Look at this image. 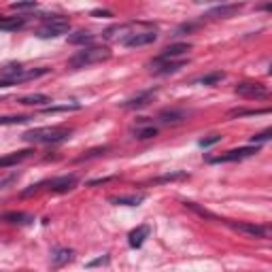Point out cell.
I'll use <instances>...</instances> for the list:
<instances>
[{"label":"cell","mask_w":272,"mask_h":272,"mask_svg":"<svg viewBox=\"0 0 272 272\" xmlns=\"http://www.w3.org/2000/svg\"><path fill=\"white\" fill-rule=\"evenodd\" d=\"M22 138L34 144H54L70 138V130L68 128H36V130H28Z\"/></svg>","instance_id":"6da1fadb"},{"label":"cell","mask_w":272,"mask_h":272,"mask_svg":"<svg viewBox=\"0 0 272 272\" xmlns=\"http://www.w3.org/2000/svg\"><path fill=\"white\" fill-rule=\"evenodd\" d=\"M108 58H110V51L106 47H83L81 51H76V54L68 60V66L76 70V68L100 64V62H104V60H108Z\"/></svg>","instance_id":"7a4b0ae2"},{"label":"cell","mask_w":272,"mask_h":272,"mask_svg":"<svg viewBox=\"0 0 272 272\" xmlns=\"http://www.w3.org/2000/svg\"><path fill=\"white\" fill-rule=\"evenodd\" d=\"M68 30H70V22H68L66 17L51 15L36 30V36L38 38H58V36H62V34H66Z\"/></svg>","instance_id":"3957f363"},{"label":"cell","mask_w":272,"mask_h":272,"mask_svg":"<svg viewBox=\"0 0 272 272\" xmlns=\"http://www.w3.org/2000/svg\"><path fill=\"white\" fill-rule=\"evenodd\" d=\"M255 153H260V147L258 144H249V147H240V149H232L228 153H221V156H215V158H208V164H226V162H240L244 158H251Z\"/></svg>","instance_id":"277c9868"},{"label":"cell","mask_w":272,"mask_h":272,"mask_svg":"<svg viewBox=\"0 0 272 272\" xmlns=\"http://www.w3.org/2000/svg\"><path fill=\"white\" fill-rule=\"evenodd\" d=\"M236 94L242 98H268L270 92L262 83H240L236 85Z\"/></svg>","instance_id":"5b68a950"},{"label":"cell","mask_w":272,"mask_h":272,"mask_svg":"<svg viewBox=\"0 0 272 272\" xmlns=\"http://www.w3.org/2000/svg\"><path fill=\"white\" fill-rule=\"evenodd\" d=\"M226 224L236 230V232L249 234L255 238H270V228L268 226H253V224H236V221H226Z\"/></svg>","instance_id":"8992f818"},{"label":"cell","mask_w":272,"mask_h":272,"mask_svg":"<svg viewBox=\"0 0 272 272\" xmlns=\"http://www.w3.org/2000/svg\"><path fill=\"white\" fill-rule=\"evenodd\" d=\"M45 185H49V192L54 194H66L76 185V176L74 174L58 176V178H51V181H45Z\"/></svg>","instance_id":"52a82bcc"},{"label":"cell","mask_w":272,"mask_h":272,"mask_svg":"<svg viewBox=\"0 0 272 272\" xmlns=\"http://www.w3.org/2000/svg\"><path fill=\"white\" fill-rule=\"evenodd\" d=\"M192 49V45L190 42H176V45H170V47H166L162 54L156 58L158 62H172L174 58H181V56H185L187 51Z\"/></svg>","instance_id":"ba28073f"},{"label":"cell","mask_w":272,"mask_h":272,"mask_svg":"<svg viewBox=\"0 0 272 272\" xmlns=\"http://www.w3.org/2000/svg\"><path fill=\"white\" fill-rule=\"evenodd\" d=\"M149 226H138L136 230H132L130 236H128V242H130L132 249H138V246H142V242L149 238Z\"/></svg>","instance_id":"9c48e42d"},{"label":"cell","mask_w":272,"mask_h":272,"mask_svg":"<svg viewBox=\"0 0 272 272\" xmlns=\"http://www.w3.org/2000/svg\"><path fill=\"white\" fill-rule=\"evenodd\" d=\"M28 24V17H0V30L17 32Z\"/></svg>","instance_id":"30bf717a"},{"label":"cell","mask_w":272,"mask_h":272,"mask_svg":"<svg viewBox=\"0 0 272 272\" xmlns=\"http://www.w3.org/2000/svg\"><path fill=\"white\" fill-rule=\"evenodd\" d=\"M185 64H187L185 60H172V62H158L156 60V62H153V66H156L153 70L158 74H168V72H176L178 68H183Z\"/></svg>","instance_id":"8fae6325"},{"label":"cell","mask_w":272,"mask_h":272,"mask_svg":"<svg viewBox=\"0 0 272 272\" xmlns=\"http://www.w3.org/2000/svg\"><path fill=\"white\" fill-rule=\"evenodd\" d=\"M0 221H6V224H17V226H28L34 221V217L30 212H4L0 215Z\"/></svg>","instance_id":"7c38bea8"},{"label":"cell","mask_w":272,"mask_h":272,"mask_svg":"<svg viewBox=\"0 0 272 272\" xmlns=\"http://www.w3.org/2000/svg\"><path fill=\"white\" fill-rule=\"evenodd\" d=\"M153 96H156V90H149V92H144V94H140V96H136L132 100H126L124 106L126 108H142L153 100Z\"/></svg>","instance_id":"4fadbf2b"},{"label":"cell","mask_w":272,"mask_h":272,"mask_svg":"<svg viewBox=\"0 0 272 272\" xmlns=\"http://www.w3.org/2000/svg\"><path fill=\"white\" fill-rule=\"evenodd\" d=\"M240 8H242V4H221V6L210 8L206 17H232L240 11Z\"/></svg>","instance_id":"5bb4252c"},{"label":"cell","mask_w":272,"mask_h":272,"mask_svg":"<svg viewBox=\"0 0 272 272\" xmlns=\"http://www.w3.org/2000/svg\"><path fill=\"white\" fill-rule=\"evenodd\" d=\"M30 149H24V151H15L11 153V156H4V158H0V168H8V166H15V164H20V162H24L26 158H30Z\"/></svg>","instance_id":"9a60e30c"},{"label":"cell","mask_w":272,"mask_h":272,"mask_svg":"<svg viewBox=\"0 0 272 272\" xmlns=\"http://www.w3.org/2000/svg\"><path fill=\"white\" fill-rule=\"evenodd\" d=\"M72 251L70 249H58L54 255H51V264H54V268H62L64 264L68 262H72Z\"/></svg>","instance_id":"2e32d148"},{"label":"cell","mask_w":272,"mask_h":272,"mask_svg":"<svg viewBox=\"0 0 272 272\" xmlns=\"http://www.w3.org/2000/svg\"><path fill=\"white\" fill-rule=\"evenodd\" d=\"M144 200L142 194H134V196H117V198H110L113 204H124V206H138Z\"/></svg>","instance_id":"e0dca14e"},{"label":"cell","mask_w":272,"mask_h":272,"mask_svg":"<svg viewBox=\"0 0 272 272\" xmlns=\"http://www.w3.org/2000/svg\"><path fill=\"white\" fill-rule=\"evenodd\" d=\"M49 96H45V94H30V96H24L20 98V104H26V106H40V104H47Z\"/></svg>","instance_id":"ac0fdd59"},{"label":"cell","mask_w":272,"mask_h":272,"mask_svg":"<svg viewBox=\"0 0 272 272\" xmlns=\"http://www.w3.org/2000/svg\"><path fill=\"white\" fill-rule=\"evenodd\" d=\"M68 42L70 45H90V42H94V34H90V32H74V34H70L68 36Z\"/></svg>","instance_id":"d6986e66"},{"label":"cell","mask_w":272,"mask_h":272,"mask_svg":"<svg viewBox=\"0 0 272 272\" xmlns=\"http://www.w3.org/2000/svg\"><path fill=\"white\" fill-rule=\"evenodd\" d=\"M224 72L221 70H217V72H210V74H204V76H200V79H196V83H200V85H215V83H219L221 79H224Z\"/></svg>","instance_id":"ffe728a7"},{"label":"cell","mask_w":272,"mask_h":272,"mask_svg":"<svg viewBox=\"0 0 272 272\" xmlns=\"http://www.w3.org/2000/svg\"><path fill=\"white\" fill-rule=\"evenodd\" d=\"M185 115L181 113V110H164V113L160 115V122H164V124H176V122H181Z\"/></svg>","instance_id":"44dd1931"},{"label":"cell","mask_w":272,"mask_h":272,"mask_svg":"<svg viewBox=\"0 0 272 272\" xmlns=\"http://www.w3.org/2000/svg\"><path fill=\"white\" fill-rule=\"evenodd\" d=\"M134 134H136V138H140V140H147V138H153V136L158 134V128H156V126L136 128V130H134Z\"/></svg>","instance_id":"7402d4cb"},{"label":"cell","mask_w":272,"mask_h":272,"mask_svg":"<svg viewBox=\"0 0 272 272\" xmlns=\"http://www.w3.org/2000/svg\"><path fill=\"white\" fill-rule=\"evenodd\" d=\"M30 122V117H24V115H11V117H0V126H20Z\"/></svg>","instance_id":"603a6c76"},{"label":"cell","mask_w":272,"mask_h":272,"mask_svg":"<svg viewBox=\"0 0 272 272\" xmlns=\"http://www.w3.org/2000/svg\"><path fill=\"white\" fill-rule=\"evenodd\" d=\"M270 108H260V110H244V108H236L230 110V117H244V115H268Z\"/></svg>","instance_id":"cb8c5ba5"},{"label":"cell","mask_w":272,"mask_h":272,"mask_svg":"<svg viewBox=\"0 0 272 272\" xmlns=\"http://www.w3.org/2000/svg\"><path fill=\"white\" fill-rule=\"evenodd\" d=\"M81 104H62V106H45L42 113H62V110H79Z\"/></svg>","instance_id":"d4e9b609"},{"label":"cell","mask_w":272,"mask_h":272,"mask_svg":"<svg viewBox=\"0 0 272 272\" xmlns=\"http://www.w3.org/2000/svg\"><path fill=\"white\" fill-rule=\"evenodd\" d=\"M270 136H272V130H264V132H260V134L251 136V144H258V147H260V142H266Z\"/></svg>","instance_id":"484cf974"},{"label":"cell","mask_w":272,"mask_h":272,"mask_svg":"<svg viewBox=\"0 0 272 272\" xmlns=\"http://www.w3.org/2000/svg\"><path fill=\"white\" fill-rule=\"evenodd\" d=\"M36 6H38L36 2H13L11 4L13 11H34Z\"/></svg>","instance_id":"4316f807"},{"label":"cell","mask_w":272,"mask_h":272,"mask_svg":"<svg viewBox=\"0 0 272 272\" xmlns=\"http://www.w3.org/2000/svg\"><path fill=\"white\" fill-rule=\"evenodd\" d=\"M185 206H187V208H192V210H196V212H198V215H202V217H210V219H215V215H210L208 210H204V208H200V206H196L194 202H185Z\"/></svg>","instance_id":"83f0119b"},{"label":"cell","mask_w":272,"mask_h":272,"mask_svg":"<svg viewBox=\"0 0 272 272\" xmlns=\"http://www.w3.org/2000/svg\"><path fill=\"white\" fill-rule=\"evenodd\" d=\"M221 140V136H210V138H202L200 140V147H210V144H215Z\"/></svg>","instance_id":"f1b7e54d"},{"label":"cell","mask_w":272,"mask_h":272,"mask_svg":"<svg viewBox=\"0 0 272 272\" xmlns=\"http://www.w3.org/2000/svg\"><path fill=\"white\" fill-rule=\"evenodd\" d=\"M106 262H108V255H102V258H98V260H92L88 266H90V268H94V266H102V264H106Z\"/></svg>","instance_id":"f546056e"},{"label":"cell","mask_w":272,"mask_h":272,"mask_svg":"<svg viewBox=\"0 0 272 272\" xmlns=\"http://www.w3.org/2000/svg\"><path fill=\"white\" fill-rule=\"evenodd\" d=\"M92 15H94V17H100V15H102V17H110V13H108V11H94Z\"/></svg>","instance_id":"4dcf8cb0"}]
</instances>
